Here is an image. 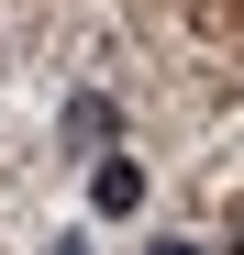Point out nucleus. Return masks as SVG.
<instances>
[{"label": "nucleus", "instance_id": "f257e3e1", "mask_svg": "<svg viewBox=\"0 0 244 255\" xmlns=\"http://www.w3.org/2000/svg\"><path fill=\"white\" fill-rule=\"evenodd\" d=\"M89 211H100V222H133V211H144V166L100 144V166H89Z\"/></svg>", "mask_w": 244, "mask_h": 255}, {"label": "nucleus", "instance_id": "f03ea898", "mask_svg": "<svg viewBox=\"0 0 244 255\" xmlns=\"http://www.w3.org/2000/svg\"><path fill=\"white\" fill-rule=\"evenodd\" d=\"M111 133H122V111H111L100 89H78V100H67V144H89V155H100Z\"/></svg>", "mask_w": 244, "mask_h": 255}, {"label": "nucleus", "instance_id": "7ed1b4c3", "mask_svg": "<svg viewBox=\"0 0 244 255\" xmlns=\"http://www.w3.org/2000/svg\"><path fill=\"white\" fill-rule=\"evenodd\" d=\"M144 255H200V244H178V233H167V244H144Z\"/></svg>", "mask_w": 244, "mask_h": 255}, {"label": "nucleus", "instance_id": "20e7f679", "mask_svg": "<svg viewBox=\"0 0 244 255\" xmlns=\"http://www.w3.org/2000/svg\"><path fill=\"white\" fill-rule=\"evenodd\" d=\"M45 255H89V244H45Z\"/></svg>", "mask_w": 244, "mask_h": 255}, {"label": "nucleus", "instance_id": "39448f33", "mask_svg": "<svg viewBox=\"0 0 244 255\" xmlns=\"http://www.w3.org/2000/svg\"><path fill=\"white\" fill-rule=\"evenodd\" d=\"M233 255H244V244H233Z\"/></svg>", "mask_w": 244, "mask_h": 255}]
</instances>
